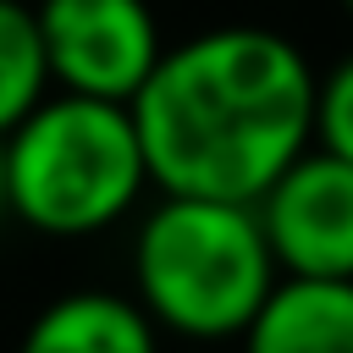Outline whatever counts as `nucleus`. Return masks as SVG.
<instances>
[{
  "label": "nucleus",
  "mask_w": 353,
  "mask_h": 353,
  "mask_svg": "<svg viewBox=\"0 0 353 353\" xmlns=\"http://www.w3.org/2000/svg\"><path fill=\"white\" fill-rule=\"evenodd\" d=\"M50 94V66L39 44L33 6L0 0V138Z\"/></svg>",
  "instance_id": "6e6552de"
},
{
  "label": "nucleus",
  "mask_w": 353,
  "mask_h": 353,
  "mask_svg": "<svg viewBox=\"0 0 353 353\" xmlns=\"http://www.w3.org/2000/svg\"><path fill=\"white\" fill-rule=\"evenodd\" d=\"M314 143L353 160V50L320 72V88H314Z\"/></svg>",
  "instance_id": "1a4fd4ad"
},
{
  "label": "nucleus",
  "mask_w": 353,
  "mask_h": 353,
  "mask_svg": "<svg viewBox=\"0 0 353 353\" xmlns=\"http://www.w3.org/2000/svg\"><path fill=\"white\" fill-rule=\"evenodd\" d=\"M6 188L22 226L72 243L121 226L154 182L127 105L55 88L6 132Z\"/></svg>",
  "instance_id": "7ed1b4c3"
},
{
  "label": "nucleus",
  "mask_w": 353,
  "mask_h": 353,
  "mask_svg": "<svg viewBox=\"0 0 353 353\" xmlns=\"http://www.w3.org/2000/svg\"><path fill=\"white\" fill-rule=\"evenodd\" d=\"M127 276L154 331L188 347L237 342L281 281L254 204L188 193H160L143 210L127 248Z\"/></svg>",
  "instance_id": "f03ea898"
},
{
  "label": "nucleus",
  "mask_w": 353,
  "mask_h": 353,
  "mask_svg": "<svg viewBox=\"0 0 353 353\" xmlns=\"http://www.w3.org/2000/svg\"><path fill=\"white\" fill-rule=\"evenodd\" d=\"M0 215H11V188H6V138H0Z\"/></svg>",
  "instance_id": "9d476101"
},
{
  "label": "nucleus",
  "mask_w": 353,
  "mask_h": 353,
  "mask_svg": "<svg viewBox=\"0 0 353 353\" xmlns=\"http://www.w3.org/2000/svg\"><path fill=\"white\" fill-rule=\"evenodd\" d=\"M50 88L127 105L154 72L165 33L149 0H39L33 6Z\"/></svg>",
  "instance_id": "20e7f679"
},
{
  "label": "nucleus",
  "mask_w": 353,
  "mask_h": 353,
  "mask_svg": "<svg viewBox=\"0 0 353 353\" xmlns=\"http://www.w3.org/2000/svg\"><path fill=\"white\" fill-rule=\"evenodd\" d=\"M237 342L243 353H353V281L281 276Z\"/></svg>",
  "instance_id": "0eeeda50"
},
{
  "label": "nucleus",
  "mask_w": 353,
  "mask_h": 353,
  "mask_svg": "<svg viewBox=\"0 0 353 353\" xmlns=\"http://www.w3.org/2000/svg\"><path fill=\"white\" fill-rule=\"evenodd\" d=\"M336 6H342V11H347V22H353V0H336Z\"/></svg>",
  "instance_id": "9b49d317"
},
{
  "label": "nucleus",
  "mask_w": 353,
  "mask_h": 353,
  "mask_svg": "<svg viewBox=\"0 0 353 353\" xmlns=\"http://www.w3.org/2000/svg\"><path fill=\"white\" fill-rule=\"evenodd\" d=\"M309 55L265 22H215L165 44L127 99L154 193L254 204L314 143Z\"/></svg>",
  "instance_id": "f257e3e1"
},
{
  "label": "nucleus",
  "mask_w": 353,
  "mask_h": 353,
  "mask_svg": "<svg viewBox=\"0 0 353 353\" xmlns=\"http://www.w3.org/2000/svg\"><path fill=\"white\" fill-rule=\"evenodd\" d=\"M17 353H160V331L132 292L77 287L28 320Z\"/></svg>",
  "instance_id": "423d86ee"
},
{
  "label": "nucleus",
  "mask_w": 353,
  "mask_h": 353,
  "mask_svg": "<svg viewBox=\"0 0 353 353\" xmlns=\"http://www.w3.org/2000/svg\"><path fill=\"white\" fill-rule=\"evenodd\" d=\"M254 215L281 276L353 281V160L309 143L254 199Z\"/></svg>",
  "instance_id": "39448f33"
}]
</instances>
